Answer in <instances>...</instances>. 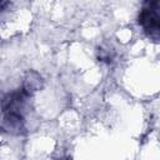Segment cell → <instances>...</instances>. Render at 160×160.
Here are the masks:
<instances>
[{
  "mask_svg": "<svg viewBox=\"0 0 160 160\" xmlns=\"http://www.w3.org/2000/svg\"><path fill=\"white\" fill-rule=\"evenodd\" d=\"M144 4H146V5H149V6H152V8L158 9V10H160V1H145Z\"/></svg>",
  "mask_w": 160,
  "mask_h": 160,
  "instance_id": "8992f818",
  "label": "cell"
},
{
  "mask_svg": "<svg viewBox=\"0 0 160 160\" xmlns=\"http://www.w3.org/2000/svg\"><path fill=\"white\" fill-rule=\"evenodd\" d=\"M98 58L101 60V61H106V62H110L114 58V51L110 50V49H104V48H100L99 51H98Z\"/></svg>",
  "mask_w": 160,
  "mask_h": 160,
  "instance_id": "5b68a950",
  "label": "cell"
},
{
  "mask_svg": "<svg viewBox=\"0 0 160 160\" xmlns=\"http://www.w3.org/2000/svg\"><path fill=\"white\" fill-rule=\"evenodd\" d=\"M138 22L150 39L160 40V10L144 4L138 15Z\"/></svg>",
  "mask_w": 160,
  "mask_h": 160,
  "instance_id": "6da1fadb",
  "label": "cell"
},
{
  "mask_svg": "<svg viewBox=\"0 0 160 160\" xmlns=\"http://www.w3.org/2000/svg\"><path fill=\"white\" fill-rule=\"evenodd\" d=\"M1 128L5 132L11 135H21L25 132V118L18 114L4 112Z\"/></svg>",
  "mask_w": 160,
  "mask_h": 160,
  "instance_id": "3957f363",
  "label": "cell"
},
{
  "mask_svg": "<svg viewBox=\"0 0 160 160\" xmlns=\"http://www.w3.org/2000/svg\"><path fill=\"white\" fill-rule=\"evenodd\" d=\"M25 91H28L30 95H32L35 91L40 90L42 88V78L39 72L34 70H29L24 76V82L21 86Z\"/></svg>",
  "mask_w": 160,
  "mask_h": 160,
  "instance_id": "277c9868",
  "label": "cell"
},
{
  "mask_svg": "<svg viewBox=\"0 0 160 160\" xmlns=\"http://www.w3.org/2000/svg\"><path fill=\"white\" fill-rule=\"evenodd\" d=\"M30 98L31 95L28 91H25L22 88L16 89L11 92H8L2 98V102H1L2 114L11 112V114H18V115L24 116L26 112Z\"/></svg>",
  "mask_w": 160,
  "mask_h": 160,
  "instance_id": "7a4b0ae2",
  "label": "cell"
},
{
  "mask_svg": "<svg viewBox=\"0 0 160 160\" xmlns=\"http://www.w3.org/2000/svg\"><path fill=\"white\" fill-rule=\"evenodd\" d=\"M58 160H71V158H69V156H64V158H60V159H58Z\"/></svg>",
  "mask_w": 160,
  "mask_h": 160,
  "instance_id": "52a82bcc",
  "label": "cell"
}]
</instances>
